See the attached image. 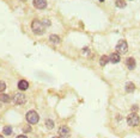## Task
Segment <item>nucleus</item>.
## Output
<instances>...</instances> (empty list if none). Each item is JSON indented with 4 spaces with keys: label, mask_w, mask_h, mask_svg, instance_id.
<instances>
[{
    "label": "nucleus",
    "mask_w": 140,
    "mask_h": 138,
    "mask_svg": "<svg viewBox=\"0 0 140 138\" xmlns=\"http://www.w3.org/2000/svg\"><path fill=\"white\" fill-rule=\"evenodd\" d=\"M31 29H32V31H34V34L38 35V36L43 35L44 30H46L44 24L41 22V20H38V19H34V20H32V23H31Z\"/></svg>",
    "instance_id": "obj_1"
},
{
    "label": "nucleus",
    "mask_w": 140,
    "mask_h": 138,
    "mask_svg": "<svg viewBox=\"0 0 140 138\" xmlns=\"http://www.w3.org/2000/svg\"><path fill=\"white\" fill-rule=\"evenodd\" d=\"M127 124L131 127H135V126H138L140 124V118L139 116H138L135 112H133V113H131L129 116L127 117Z\"/></svg>",
    "instance_id": "obj_2"
},
{
    "label": "nucleus",
    "mask_w": 140,
    "mask_h": 138,
    "mask_svg": "<svg viewBox=\"0 0 140 138\" xmlns=\"http://www.w3.org/2000/svg\"><path fill=\"white\" fill-rule=\"evenodd\" d=\"M25 117H26V120L29 124H37L40 120V116L36 111H29Z\"/></svg>",
    "instance_id": "obj_3"
},
{
    "label": "nucleus",
    "mask_w": 140,
    "mask_h": 138,
    "mask_svg": "<svg viewBox=\"0 0 140 138\" xmlns=\"http://www.w3.org/2000/svg\"><path fill=\"white\" fill-rule=\"evenodd\" d=\"M128 51V44L127 42L124 39H120L117 42V44H116V52L117 54H121V55H123V54H126V52Z\"/></svg>",
    "instance_id": "obj_4"
},
{
    "label": "nucleus",
    "mask_w": 140,
    "mask_h": 138,
    "mask_svg": "<svg viewBox=\"0 0 140 138\" xmlns=\"http://www.w3.org/2000/svg\"><path fill=\"white\" fill-rule=\"evenodd\" d=\"M13 102L16 105H23L26 102V96H25L23 93H17V94L13 96Z\"/></svg>",
    "instance_id": "obj_5"
},
{
    "label": "nucleus",
    "mask_w": 140,
    "mask_h": 138,
    "mask_svg": "<svg viewBox=\"0 0 140 138\" xmlns=\"http://www.w3.org/2000/svg\"><path fill=\"white\" fill-rule=\"evenodd\" d=\"M34 1V6L38 10H43L47 7V0H32Z\"/></svg>",
    "instance_id": "obj_6"
},
{
    "label": "nucleus",
    "mask_w": 140,
    "mask_h": 138,
    "mask_svg": "<svg viewBox=\"0 0 140 138\" xmlns=\"http://www.w3.org/2000/svg\"><path fill=\"white\" fill-rule=\"evenodd\" d=\"M126 66H127L128 69L133 70V69H135V67H137V62H135V60H134L133 57H128L127 60H126Z\"/></svg>",
    "instance_id": "obj_7"
},
{
    "label": "nucleus",
    "mask_w": 140,
    "mask_h": 138,
    "mask_svg": "<svg viewBox=\"0 0 140 138\" xmlns=\"http://www.w3.org/2000/svg\"><path fill=\"white\" fill-rule=\"evenodd\" d=\"M59 135L61 137H68L69 136V129L67 126H61L59 129Z\"/></svg>",
    "instance_id": "obj_8"
},
{
    "label": "nucleus",
    "mask_w": 140,
    "mask_h": 138,
    "mask_svg": "<svg viewBox=\"0 0 140 138\" xmlns=\"http://www.w3.org/2000/svg\"><path fill=\"white\" fill-rule=\"evenodd\" d=\"M18 88L20 89V91H26V89L29 88V82L25 80H20L18 82Z\"/></svg>",
    "instance_id": "obj_9"
},
{
    "label": "nucleus",
    "mask_w": 140,
    "mask_h": 138,
    "mask_svg": "<svg viewBox=\"0 0 140 138\" xmlns=\"http://www.w3.org/2000/svg\"><path fill=\"white\" fill-rule=\"evenodd\" d=\"M109 60H110L111 63H118V61H120V54L114 52V54H111V55L109 56Z\"/></svg>",
    "instance_id": "obj_10"
},
{
    "label": "nucleus",
    "mask_w": 140,
    "mask_h": 138,
    "mask_svg": "<svg viewBox=\"0 0 140 138\" xmlns=\"http://www.w3.org/2000/svg\"><path fill=\"white\" fill-rule=\"evenodd\" d=\"M124 88H126V92L127 93H133L135 91V85L133 82H127L126 86H124Z\"/></svg>",
    "instance_id": "obj_11"
},
{
    "label": "nucleus",
    "mask_w": 140,
    "mask_h": 138,
    "mask_svg": "<svg viewBox=\"0 0 140 138\" xmlns=\"http://www.w3.org/2000/svg\"><path fill=\"white\" fill-rule=\"evenodd\" d=\"M49 40H50V43H53V44H59L61 39H60V37L58 35H50Z\"/></svg>",
    "instance_id": "obj_12"
},
{
    "label": "nucleus",
    "mask_w": 140,
    "mask_h": 138,
    "mask_svg": "<svg viewBox=\"0 0 140 138\" xmlns=\"http://www.w3.org/2000/svg\"><path fill=\"white\" fill-rule=\"evenodd\" d=\"M0 101L1 102H10L11 101V98H10V95L7 94H0Z\"/></svg>",
    "instance_id": "obj_13"
},
{
    "label": "nucleus",
    "mask_w": 140,
    "mask_h": 138,
    "mask_svg": "<svg viewBox=\"0 0 140 138\" xmlns=\"http://www.w3.org/2000/svg\"><path fill=\"white\" fill-rule=\"evenodd\" d=\"M108 62H110V60H109V56L103 55L102 57H101V60H100V64L101 66H106Z\"/></svg>",
    "instance_id": "obj_14"
},
{
    "label": "nucleus",
    "mask_w": 140,
    "mask_h": 138,
    "mask_svg": "<svg viewBox=\"0 0 140 138\" xmlns=\"http://www.w3.org/2000/svg\"><path fill=\"white\" fill-rule=\"evenodd\" d=\"M126 1L124 0H116V6L118 7V9H124L126 7Z\"/></svg>",
    "instance_id": "obj_15"
},
{
    "label": "nucleus",
    "mask_w": 140,
    "mask_h": 138,
    "mask_svg": "<svg viewBox=\"0 0 140 138\" xmlns=\"http://www.w3.org/2000/svg\"><path fill=\"white\" fill-rule=\"evenodd\" d=\"M54 125H55V124H54V120H52V119H47V120H46V126H47V127H48L49 130L53 129Z\"/></svg>",
    "instance_id": "obj_16"
},
{
    "label": "nucleus",
    "mask_w": 140,
    "mask_h": 138,
    "mask_svg": "<svg viewBox=\"0 0 140 138\" xmlns=\"http://www.w3.org/2000/svg\"><path fill=\"white\" fill-rule=\"evenodd\" d=\"M4 133H5L6 136L11 135V133H12V127H11V126H6V127H4Z\"/></svg>",
    "instance_id": "obj_17"
},
{
    "label": "nucleus",
    "mask_w": 140,
    "mask_h": 138,
    "mask_svg": "<svg viewBox=\"0 0 140 138\" xmlns=\"http://www.w3.org/2000/svg\"><path fill=\"white\" fill-rule=\"evenodd\" d=\"M5 88H6V83L4 82V81H0V92L5 91Z\"/></svg>",
    "instance_id": "obj_18"
},
{
    "label": "nucleus",
    "mask_w": 140,
    "mask_h": 138,
    "mask_svg": "<svg viewBox=\"0 0 140 138\" xmlns=\"http://www.w3.org/2000/svg\"><path fill=\"white\" fill-rule=\"evenodd\" d=\"M138 108H139V106H138V105H133V106H132V111H133V112H135V113H137Z\"/></svg>",
    "instance_id": "obj_19"
},
{
    "label": "nucleus",
    "mask_w": 140,
    "mask_h": 138,
    "mask_svg": "<svg viewBox=\"0 0 140 138\" xmlns=\"http://www.w3.org/2000/svg\"><path fill=\"white\" fill-rule=\"evenodd\" d=\"M23 130H24L25 132H30V131H31V129H30V127H29L28 125H26V127H24V129H23Z\"/></svg>",
    "instance_id": "obj_20"
},
{
    "label": "nucleus",
    "mask_w": 140,
    "mask_h": 138,
    "mask_svg": "<svg viewBox=\"0 0 140 138\" xmlns=\"http://www.w3.org/2000/svg\"><path fill=\"white\" fill-rule=\"evenodd\" d=\"M17 138H28V137H26V136H24V135H20V136H18Z\"/></svg>",
    "instance_id": "obj_21"
},
{
    "label": "nucleus",
    "mask_w": 140,
    "mask_h": 138,
    "mask_svg": "<svg viewBox=\"0 0 140 138\" xmlns=\"http://www.w3.org/2000/svg\"><path fill=\"white\" fill-rule=\"evenodd\" d=\"M100 1H101V3H103V1H106V0H100Z\"/></svg>",
    "instance_id": "obj_22"
},
{
    "label": "nucleus",
    "mask_w": 140,
    "mask_h": 138,
    "mask_svg": "<svg viewBox=\"0 0 140 138\" xmlns=\"http://www.w3.org/2000/svg\"><path fill=\"white\" fill-rule=\"evenodd\" d=\"M0 138H4V137H3V136H0Z\"/></svg>",
    "instance_id": "obj_23"
},
{
    "label": "nucleus",
    "mask_w": 140,
    "mask_h": 138,
    "mask_svg": "<svg viewBox=\"0 0 140 138\" xmlns=\"http://www.w3.org/2000/svg\"><path fill=\"white\" fill-rule=\"evenodd\" d=\"M22 1H25V0H22Z\"/></svg>",
    "instance_id": "obj_24"
},
{
    "label": "nucleus",
    "mask_w": 140,
    "mask_h": 138,
    "mask_svg": "<svg viewBox=\"0 0 140 138\" xmlns=\"http://www.w3.org/2000/svg\"><path fill=\"white\" fill-rule=\"evenodd\" d=\"M56 138H59V137H56Z\"/></svg>",
    "instance_id": "obj_25"
}]
</instances>
